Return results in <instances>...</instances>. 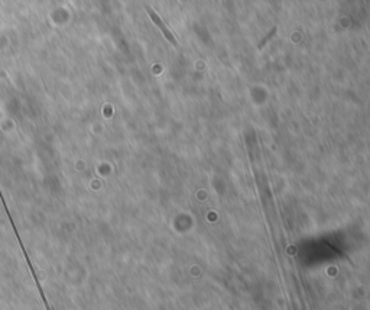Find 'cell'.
I'll return each mask as SVG.
<instances>
[{"label": "cell", "mask_w": 370, "mask_h": 310, "mask_svg": "<svg viewBox=\"0 0 370 310\" xmlns=\"http://www.w3.org/2000/svg\"><path fill=\"white\" fill-rule=\"evenodd\" d=\"M146 10H148V13H149V16H150V19H152V20L158 25V28L162 31V34L165 35V38H166V39H168V41H169V42L175 47V45H177V41H175L174 35L171 34V31H169V29L165 26V23L161 20V18H159V16H158V15H156V13H155L150 7H146Z\"/></svg>", "instance_id": "obj_1"}]
</instances>
